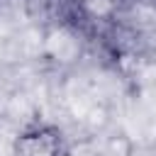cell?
Returning a JSON list of instances; mask_svg holds the SVG:
<instances>
[{
    "label": "cell",
    "mask_w": 156,
    "mask_h": 156,
    "mask_svg": "<svg viewBox=\"0 0 156 156\" xmlns=\"http://www.w3.org/2000/svg\"><path fill=\"white\" fill-rule=\"evenodd\" d=\"M17 156H61V134L51 127H29L17 136Z\"/></svg>",
    "instance_id": "1"
}]
</instances>
